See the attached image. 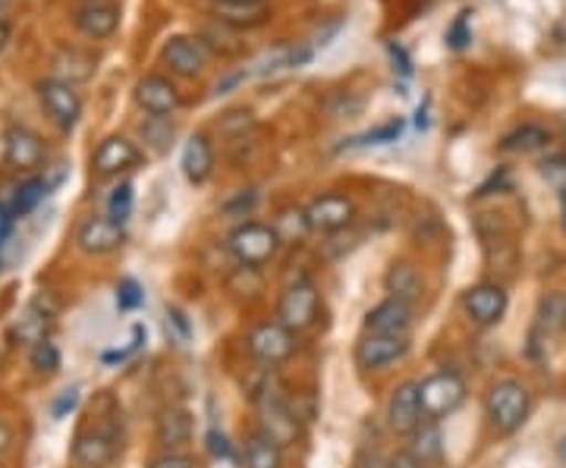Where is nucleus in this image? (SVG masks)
<instances>
[{"label":"nucleus","mask_w":566,"mask_h":468,"mask_svg":"<svg viewBox=\"0 0 566 468\" xmlns=\"http://www.w3.org/2000/svg\"><path fill=\"white\" fill-rule=\"evenodd\" d=\"M123 243H126V230L114 217H107V214L85 217L80 230H76V245H80L85 255H111Z\"/></svg>","instance_id":"4468645a"},{"label":"nucleus","mask_w":566,"mask_h":468,"mask_svg":"<svg viewBox=\"0 0 566 468\" xmlns=\"http://www.w3.org/2000/svg\"><path fill=\"white\" fill-rule=\"evenodd\" d=\"M129 214H133V185H114V192H111V199H107V217H114L117 224H126Z\"/></svg>","instance_id":"473e14b6"},{"label":"nucleus","mask_w":566,"mask_h":468,"mask_svg":"<svg viewBox=\"0 0 566 468\" xmlns=\"http://www.w3.org/2000/svg\"><path fill=\"white\" fill-rule=\"evenodd\" d=\"M305 214H308L312 233L331 236V233H340V230L353 224L356 204H353V199L340 195V192H324V195H318L315 202L305 208Z\"/></svg>","instance_id":"9d476101"},{"label":"nucleus","mask_w":566,"mask_h":468,"mask_svg":"<svg viewBox=\"0 0 566 468\" xmlns=\"http://www.w3.org/2000/svg\"><path fill=\"white\" fill-rule=\"evenodd\" d=\"M139 132L155 155L170 151V145H174V123H170V117H148L139 126Z\"/></svg>","instance_id":"c756f323"},{"label":"nucleus","mask_w":566,"mask_h":468,"mask_svg":"<svg viewBox=\"0 0 566 468\" xmlns=\"http://www.w3.org/2000/svg\"><path fill=\"white\" fill-rule=\"evenodd\" d=\"M557 456H560V462H564V466H566V434H564V440L557 444Z\"/></svg>","instance_id":"de8ad7c7"},{"label":"nucleus","mask_w":566,"mask_h":468,"mask_svg":"<svg viewBox=\"0 0 566 468\" xmlns=\"http://www.w3.org/2000/svg\"><path fill=\"white\" fill-rule=\"evenodd\" d=\"M10 444H13V430H10V425H7V422L0 418V456H3L7 449H10Z\"/></svg>","instance_id":"a18cd8bd"},{"label":"nucleus","mask_w":566,"mask_h":468,"mask_svg":"<svg viewBox=\"0 0 566 468\" xmlns=\"http://www.w3.org/2000/svg\"><path fill=\"white\" fill-rule=\"evenodd\" d=\"M243 468H283V447L255 430L243 444Z\"/></svg>","instance_id":"393cba45"},{"label":"nucleus","mask_w":566,"mask_h":468,"mask_svg":"<svg viewBox=\"0 0 566 468\" xmlns=\"http://www.w3.org/2000/svg\"><path fill=\"white\" fill-rule=\"evenodd\" d=\"M76 406H80V387H66L61 396L51 403V415H54V422H63V418H66V415H70Z\"/></svg>","instance_id":"e433bc0d"},{"label":"nucleus","mask_w":566,"mask_h":468,"mask_svg":"<svg viewBox=\"0 0 566 468\" xmlns=\"http://www.w3.org/2000/svg\"><path fill=\"white\" fill-rule=\"evenodd\" d=\"M48 158V148L35 129L29 126H10L3 136V161L13 170H35Z\"/></svg>","instance_id":"dca6fc26"},{"label":"nucleus","mask_w":566,"mask_h":468,"mask_svg":"<svg viewBox=\"0 0 566 468\" xmlns=\"http://www.w3.org/2000/svg\"><path fill=\"white\" fill-rule=\"evenodd\" d=\"M32 368L39 374H54L61 368V349L54 347L51 340H41L39 347H32V355H29Z\"/></svg>","instance_id":"72a5a7b5"},{"label":"nucleus","mask_w":566,"mask_h":468,"mask_svg":"<svg viewBox=\"0 0 566 468\" xmlns=\"http://www.w3.org/2000/svg\"><path fill=\"white\" fill-rule=\"evenodd\" d=\"M422 422L424 415L422 403H419V384L416 381H406L400 387H394L390 400H387V428L394 430V434L409 437Z\"/></svg>","instance_id":"f3484780"},{"label":"nucleus","mask_w":566,"mask_h":468,"mask_svg":"<svg viewBox=\"0 0 566 468\" xmlns=\"http://www.w3.org/2000/svg\"><path fill=\"white\" fill-rule=\"evenodd\" d=\"M403 136V120L397 117V120H387L381 126H375V129H368L363 136H356L353 142H346V148H368V145H390L397 142Z\"/></svg>","instance_id":"7c9ffc66"},{"label":"nucleus","mask_w":566,"mask_h":468,"mask_svg":"<svg viewBox=\"0 0 566 468\" xmlns=\"http://www.w3.org/2000/svg\"><path fill=\"white\" fill-rule=\"evenodd\" d=\"M35 95H39L44 114L51 117V123H54L57 129L70 132V129L80 123L82 98L70 82L57 79V76H48V79H41L39 85H35Z\"/></svg>","instance_id":"0eeeda50"},{"label":"nucleus","mask_w":566,"mask_h":468,"mask_svg":"<svg viewBox=\"0 0 566 468\" xmlns=\"http://www.w3.org/2000/svg\"><path fill=\"white\" fill-rule=\"evenodd\" d=\"M469 41H472V25H469V13H460L457 20L450 22V29H447V44H450L453 51H463Z\"/></svg>","instance_id":"c9c22d12"},{"label":"nucleus","mask_w":566,"mask_h":468,"mask_svg":"<svg viewBox=\"0 0 566 468\" xmlns=\"http://www.w3.org/2000/svg\"><path fill=\"white\" fill-rule=\"evenodd\" d=\"M409 352V337H390V333H365L356 343V365L363 371H381L397 365Z\"/></svg>","instance_id":"9b49d317"},{"label":"nucleus","mask_w":566,"mask_h":468,"mask_svg":"<svg viewBox=\"0 0 566 468\" xmlns=\"http://www.w3.org/2000/svg\"><path fill=\"white\" fill-rule=\"evenodd\" d=\"M214 20L227 29H259L268 22L264 0H214Z\"/></svg>","instance_id":"aec40b11"},{"label":"nucleus","mask_w":566,"mask_h":468,"mask_svg":"<svg viewBox=\"0 0 566 468\" xmlns=\"http://www.w3.org/2000/svg\"><path fill=\"white\" fill-rule=\"evenodd\" d=\"M566 333V292L564 289H551L538 299V311H535V325L528 333L532 352L547 349V343H557Z\"/></svg>","instance_id":"1a4fd4ad"},{"label":"nucleus","mask_w":566,"mask_h":468,"mask_svg":"<svg viewBox=\"0 0 566 468\" xmlns=\"http://www.w3.org/2000/svg\"><path fill=\"white\" fill-rule=\"evenodd\" d=\"M161 61L170 73L177 76H199L208 61H211V47L208 41L199 39V35H174V39L164 41L161 47Z\"/></svg>","instance_id":"6e6552de"},{"label":"nucleus","mask_w":566,"mask_h":468,"mask_svg":"<svg viewBox=\"0 0 566 468\" xmlns=\"http://www.w3.org/2000/svg\"><path fill=\"white\" fill-rule=\"evenodd\" d=\"M133 95H136V104H139L148 117H170V114L180 110L182 104L177 85L167 79V76H158V73L142 76L136 82V92Z\"/></svg>","instance_id":"2eb2a0df"},{"label":"nucleus","mask_w":566,"mask_h":468,"mask_svg":"<svg viewBox=\"0 0 566 468\" xmlns=\"http://www.w3.org/2000/svg\"><path fill=\"white\" fill-rule=\"evenodd\" d=\"M73 22H76V29H80L85 39H111L117 32V25H120V10L114 3L92 0V3H85V7L76 10Z\"/></svg>","instance_id":"6ab92c4d"},{"label":"nucleus","mask_w":566,"mask_h":468,"mask_svg":"<svg viewBox=\"0 0 566 468\" xmlns=\"http://www.w3.org/2000/svg\"><path fill=\"white\" fill-rule=\"evenodd\" d=\"M532 412V396L520 381H497L485 393V418L497 434H513L526 425Z\"/></svg>","instance_id":"f03ea898"},{"label":"nucleus","mask_w":566,"mask_h":468,"mask_svg":"<svg viewBox=\"0 0 566 468\" xmlns=\"http://www.w3.org/2000/svg\"><path fill=\"white\" fill-rule=\"evenodd\" d=\"M412 325V306L403 299L387 296L385 302L371 308L365 315V333H390V337H406V330Z\"/></svg>","instance_id":"a211bd4d"},{"label":"nucleus","mask_w":566,"mask_h":468,"mask_svg":"<svg viewBox=\"0 0 566 468\" xmlns=\"http://www.w3.org/2000/svg\"><path fill=\"white\" fill-rule=\"evenodd\" d=\"M353 468H390V459H387L381 449L363 447L353 459Z\"/></svg>","instance_id":"ea45409f"},{"label":"nucleus","mask_w":566,"mask_h":468,"mask_svg":"<svg viewBox=\"0 0 566 468\" xmlns=\"http://www.w3.org/2000/svg\"><path fill=\"white\" fill-rule=\"evenodd\" d=\"M51 327H54V315L48 311V308H41V302L25 308V315H22L17 327H13V337L25 343V347H39L41 340H48V333H51Z\"/></svg>","instance_id":"b1692460"},{"label":"nucleus","mask_w":566,"mask_h":468,"mask_svg":"<svg viewBox=\"0 0 566 468\" xmlns=\"http://www.w3.org/2000/svg\"><path fill=\"white\" fill-rule=\"evenodd\" d=\"M463 311L472 325L494 327L506 315V292L501 284L469 286L463 292Z\"/></svg>","instance_id":"f8f14e48"},{"label":"nucleus","mask_w":566,"mask_h":468,"mask_svg":"<svg viewBox=\"0 0 566 468\" xmlns=\"http://www.w3.org/2000/svg\"><path fill=\"white\" fill-rule=\"evenodd\" d=\"M271 226L277 230V236H281L283 245H300L305 236L312 233V224H308L305 208H283Z\"/></svg>","instance_id":"bb28decb"},{"label":"nucleus","mask_w":566,"mask_h":468,"mask_svg":"<svg viewBox=\"0 0 566 468\" xmlns=\"http://www.w3.org/2000/svg\"><path fill=\"white\" fill-rule=\"evenodd\" d=\"M387 51H390V61L397 63V70H400L403 76H412V61H409V54H406L403 44L390 41V44H387Z\"/></svg>","instance_id":"37998d69"},{"label":"nucleus","mask_w":566,"mask_h":468,"mask_svg":"<svg viewBox=\"0 0 566 468\" xmlns=\"http://www.w3.org/2000/svg\"><path fill=\"white\" fill-rule=\"evenodd\" d=\"M208 453H211L214 459H230V456H233V447H230V440H227V437H223L218 428L208 430Z\"/></svg>","instance_id":"79ce46f5"},{"label":"nucleus","mask_w":566,"mask_h":468,"mask_svg":"<svg viewBox=\"0 0 566 468\" xmlns=\"http://www.w3.org/2000/svg\"><path fill=\"white\" fill-rule=\"evenodd\" d=\"M551 142V132H547L545 126H538V123H526V126H520V129H513V132H506L501 148L504 151H538V148H545Z\"/></svg>","instance_id":"c85d7f7f"},{"label":"nucleus","mask_w":566,"mask_h":468,"mask_svg":"<svg viewBox=\"0 0 566 468\" xmlns=\"http://www.w3.org/2000/svg\"><path fill=\"white\" fill-rule=\"evenodd\" d=\"M322 315V292L312 280H296L283 289L281 302H277V321L293 333H305L318 325Z\"/></svg>","instance_id":"39448f33"},{"label":"nucleus","mask_w":566,"mask_h":468,"mask_svg":"<svg viewBox=\"0 0 566 468\" xmlns=\"http://www.w3.org/2000/svg\"><path fill=\"white\" fill-rule=\"evenodd\" d=\"M438 425H441V422H428V418H424L422 425L409 434V440H412L409 449L422 459L424 466H431V462H438V459L444 456V437H441V428H438Z\"/></svg>","instance_id":"a878e982"},{"label":"nucleus","mask_w":566,"mask_h":468,"mask_svg":"<svg viewBox=\"0 0 566 468\" xmlns=\"http://www.w3.org/2000/svg\"><path fill=\"white\" fill-rule=\"evenodd\" d=\"M54 66H57V79L76 85V82L92 79V73H95V57L73 47V51H61Z\"/></svg>","instance_id":"cd10ccee"},{"label":"nucleus","mask_w":566,"mask_h":468,"mask_svg":"<svg viewBox=\"0 0 566 468\" xmlns=\"http://www.w3.org/2000/svg\"><path fill=\"white\" fill-rule=\"evenodd\" d=\"M180 167L182 173H186V180L192 185L208 183V177L214 173V145H211V139L205 132L189 136V142L182 145Z\"/></svg>","instance_id":"412c9836"},{"label":"nucleus","mask_w":566,"mask_h":468,"mask_svg":"<svg viewBox=\"0 0 566 468\" xmlns=\"http://www.w3.org/2000/svg\"><path fill=\"white\" fill-rule=\"evenodd\" d=\"M7 7H10V0H0V20L7 17Z\"/></svg>","instance_id":"09e8293b"},{"label":"nucleus","mask_w":566,"mask_h":468,"mask_svg":"<svg viewBox=\"0 0 566 468\" xmlns=\"http://www.w3.org/2000/svg\"><path fill=\"white\" fill-rule=\"evenodd\" d=\"M7 41H10V25H7V20H0V51L7 47Z\"/></svg>","instance_id":"49530a36"},{"label":"nucleus","mask_w":566,"mask_h":468,"mask_svg":"<svg viewBox=\"0 0 566 468\" xmlns=\"http://www.w3.org/2000/svg\"><path fill=\"white\" fill-rule=\"evenodd\" d=\"M142 163V148L133 139L126 136H107L95 155H92V167L98 177H120V173H129Z\"/></svg>","instance_id":"ddd939ff"},{"label":"nucleus","mask_w":566,"mask_h":468,"mask_svg":"<svg viewBox=\"0 0 566 468\" xmlns=\"http://www.w3.org/2000/svg\"><path fill=\"white\" fill-rule=\"evenodd\" d=\"M245 347L255 362L264 368H277L296 355V333L286 330L281 321H259L245 333Z\"/></svg>","instance_id":"423d86ee"},{"label":"nucleus","mask_w":566,"mask_h":468,"mask_svg":"<svg viewBox=\"0 0 566 468\" xmlns=\"http://www.w3.org/2000/svg\"><path fill=\"white\" fill-rule=\"evenodd\" d=\"M145 468H196V459L192 456H186V453H164L158 459H151Z\"/></svg>","instance_id":"a19ab883"},{"label":"nucleus","mask_w":566,"mask_h":468,"mask_svg":"<svg viewBox=\"0 0 566 468\" xmlns=\"http://www.w3.org/2000/svg\"><path fill=\"white\" fill-rule=\"evenodd\" d=\"M390 468H424V462L412 449H400L397 456H390Z\"/></svg>","instance_id":"c03bdc74"},{"label":"nucleus","mask_w":566,"mask_h":468,"mask_svg":"<svg viewBox=\"0 0 566 468\" xmlns=\"http://www.w3.org/2000/svg\"><path fill=\"white\" fill-rule=\"evenodd\" d=\"M123 456V412L111 393H102L73 437V462L82 468H111Z\"/></svg>","instance_id":"f257e3e1"},{"label":"nucleus","mask_w":566,"mask_h":468,"mask_svg":"<svg viewBox=\"0 0 566 468\" xmlns=\"http://www.w3.org/2000/svg\"><path fill=\"white\" fill-rule=\"evenodd\" d=\"M255 202H259V192H255V189H249V192H245L243 189L237 199H230V202L223 204V211H227V214H233V217H245V214L255 208Z\"/></svg>","instance_id":"4c0bfd02"},{"label":"nucleus","mask_w":566,"mask_h":468,"mask_svg":"<svg viewBox=\"0 0 566 468\" xmlns=\"http://www.w3.org/2000/svg\"><path fill=\"white\" fill-rule=\"evenodd\" d=\"M542 173H545V180L554 189L566 192V158H551V161H545L542 163Z\"/></svg>","instance_id":"58836bf2"},{"label":"nucleus","mask_w":566,"mask_h":468,"mask_svg":"<svg viewBox=\"0 0 566 468\" xmlns=\"http://www.w3.org/2000/svg\"><path fill=\"white\" fill-rule=\"evenodd\" d=\"M230 255L240 262L243 267H264L268 262H274L277 258V252H281V236H277V230L271 224H259V221H245L240 224L233 233H230Z\"/></svg>","instance_id":"7ed1b4c3"},{"label":"nucleus","mask_w":566,"mask_h":468,"mask_svg":"<svg viewBox=\"0 0 566 468\" xmlns=\"http://www.w3.org/2000/svg\"><path fill=\"white\" fill-rule=\"evenodd\" d=\"M419 403L428 422H444L465 403V381L457 371H434L419 384Z\"/></svg>","instance_id":"20e7f679"},{"label":"nucleus","mask_w":566,"mask_h":468,"mask_svg":"<svg viewBox=\"0 0 566 468\" xmlns=\"http://www.w3.org/2000/svg\"><path fill=\"white\" fill-rule=\"evenodd\" d=\"M48 192H51V189H48V183H44V177H32V180H25V183L17 189V199H13V211H17V217H25L29 211H35Z\"/></svg>","instance_id":"2f4dec72"},{"label":"nucleus","mask_w":566,"mask_h":468,"mask_svg":"<svg viewBox=\"0 0 566 468\" xmlns=\"http://www.w3.org/2000/svg\"><path fill=\"white\" fill-rule=\"evenodd\" d=\"M385 286L394 299H403L409 306L422 296V277H419V270L409 262H394V265L387 267Z\"/></svg>","instance_id":"5701e85b"},{"label":"nucleus","mask_w":566,"mask_h":468,"mask_svg":"<svg viewBox=\"0 0 566 468\" xmlns=\"http://www.w3.org/2000/svg\"><path fill=\"white\" fill-rule=\"evenodd\" d=\"M192 428L196 425H192V415L186 408H167V412H161L158 425H155V440L161 447L177 449L192 440Z\"/></svg>","instance_id":"4be33fe9"},{"label":"nucleus","mask_w":566,"mask_h":468,"mask_svg":"<svg viewBox=\"0 0 566 468\" xmlns=\"http://www.w3.org/2000/svg\"><path fill=\"white\" fill-rule=\"evenodd\" d=\"M142 302H145V292H142V286L133 277H126V280L117 284V308L120 311H136Z\"/></svg>","instance_id":"f704fd0d"},{"label":"nucleus","mask_w":566,"mask_h":468,"mask_svg":"<svg viewBox=\"0 0 566 468\" xmlns=\"http://www.w3.org/2000/svg\"><path fill=\"white\" fill-rule=\"evenodd\" d=\"M564 230H566V192H564Z\"/></svg>","instance_id":"8fccbe9b"}]
</instances>
